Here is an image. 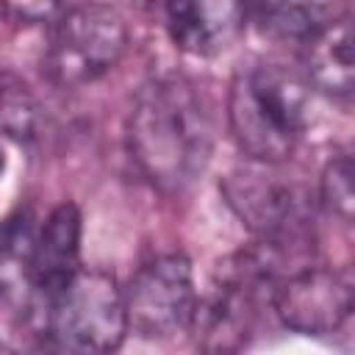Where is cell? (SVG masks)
Here are the masks:
<instances>
[{
	"label": "cell",
	"instance_id": "6da1fadb",
	"mask_svg": "<svg viewBox=\"0 0 355 355\" xmlns=\"http://www.w3.org/2000/svg\"><path fill=\"white\" fill-rule=\"evenodd\" d=\"M214 111L202 89L183 75L141 86L128 116V153L161 191L191 186L214 150Z\"/></svg>",
	"mask_w": 355,
	"mask_h": 355
},
{
	"label": "cell",
	"instance_id": "7a4b0ae2",
	"mask_svg": "<svg viewBox=\"0 0 355 355\" xmlns=\"http://www.w3.org/2000/svg\"><path fill=\"white\" fill-rule=\"evenodd\" d=\"M308 80L283 64H252L233 78L227 119L250 161H286L308 125Z\"/></svg>",
	"mask_w": 355,
	"mask_h": 355
},
{
	"label": "cell",
	"instance_id": "3957f363",
	"mask_svg": "<svg viewBox=\"0 0 355 355\" xmlns=\"http://www.w3.org/2000/svg\"><path fill=\"white\" fill-rule=\"evenodd\" d=\"M47 333L67 352H111L128 333L125 291L103 269H78L44 305Z\"/></svg>",
	"mask_w": 355,
	"mask_h": 355
},
{
	"label": "cell",
	"instance_id": "277c9868",
	"mask_svg": "<svg viewBox=\"0 0 355 355\" xmlns=\"http://www.w3.org/2000/svg\"><path fill=\"white\" fill-rule=\"evenodd\" d=\"M125 50L128 28L122 14L108 3H80L55 22L44 72L55 86H86L114 69Z\"/></svg>",
	"mask_w": 355,
	"mask_h": 355
},
{
	"label": "cell",
	"instance_id": "5b68a950",
	"mask_svg": "<svg viewBox=\"0 0 355 355\" xmlns=\"http://www.w3.org/2000/svg\"><path fill=\"white\" fill-rule=\"evenodd\" d=\"M275 164L250 161L222 178L219 189L233 214L272 252L308 241L311 205L308 197L288 180L272 172Z\"/></svg>",
	"mask_w": 355,
	"mask_h": 355
},
{
	"label": "cell",
	"instance_id": "8992f818",
	"mask_svg": "<svg viewBox=\"0 0 355 355\" xmlns=\"http://www.w3.org/2000/svg\"><path fill=\"white\" fill-rule=\"evenodd\" d=\"M128 330L141 338H169L191 327L197 311L194 272L183 252H166L147 261L128 283Z\"/></svg>",
	"mask_w": 355,
	"mask_h": 355
},
{
	"label": "cell",
	"instance_id": "52a82bcc",
	"mask_svg": "<svg viewBox=\"0 0 355 355\" xmlns=\"http://www.w3.org/2000/svg\"><path fill=\"white\" fill-rule=\"evenodd\" d=\"M269 302L288 330L324 336L347 322L352 311V286L333 269L305 266L283 280H275Z\"/></svg>",
	"mask_w": 355,
	"mask_h": 355
},
{
	"label": "cell",
	"instance_id": "ba28073f",
	"mask_svg": "<svg viewBox=\"0 0 355 355\" xmlns=\"http://www.w3.org/2000/svg\"><path fill=\"white\" fill-rule=\"evenodd\" d=\"M172 42L197 58L225 53L244 28L247 0H166Z\"/></svg>",
	"mask_w": 355,
	"mask_h": 355
},
{
	"label": "cell",
	"instance_id": "9c48e42d",
	"mask_svg": "<svg viewBox=\"0 0 355 355\" xmlns=\"http://www.w3.org/2000/svg\"><path fill=\"white\" fill-rule=\"evenodd\" d=\"M80 269V211L72 202H61L42 225L31 252V286L33 297L44 305L67 286Z\"/></svg>",
	"mask_w": 355,
	"mask_h": 355
},
{
	"label": "cell",
	"instance_id": "30bf717a",
	"mask_svg": "<svg viewBox=\"0 0 355 355\" xmlns=\"http://www.w3.org/2000/svg\"><path fill=\"white\" fill-rule=\"evenodd\" d=\"M305 75L319 92L349 100L352 97V19L349 14L333 19L305 39Z\"/></svg>",
	"mask_w": 355,
	"mask_h": 355
},
{
	"label": "cell",
	"instance_id": "8fae6325",
	"mask_svg": "<svg viewBox=\"0 0 355 355\" xmlns=\"http://www.w3.org/2000/svg\"><path fill=\"white\" fill-rule=\"evenodd\" d=\"M252 11L266 33L302 42L347 14L341 0H252Z\"/></svg>",
	"mask_w": 355,
	"mask_h": 355
},
{
	"label": "cell",
	"instance_id": "7c38bea8",
	"mask_svg": "<svg viewBox=\"0 0 355 355\" xmlns=\"http://www.w3.org/2000/svg\"><path fill=\"white\" fill-rule=\"evenodd\" d=\"M33 225L31 216L14 214L0 225V297L11 302H31V252H33Z\"/></svg>",
	"mask_w": 355,
	"mask_h": 355
},
{
	"label": "cell",
	"instance_id": "4fadbf2b",
	"mask_svg": "<svg viewBox=\"0 0 355 355\" xmlns=\"http://www.w3.org/2000/svg\"><path fill=\"white\" fill-rule=\"evenodd\" d=\"M322 200L344 222L352 219V211H355V169H352L349 155H336V158L327 161V166L322 172Z\"/></svg>",
	"mask_w": 355,
	"mask_h": 355
},
{
	"label": "cell",
	"instance_id": "5bb4252c",
	"mask_svg": "<svg viewBox=\"0 0 355 355\" xmlns=\"http://www.w3.org/2000/svg\"><path fill=\"white\" fill-rule=\"evenodd\" d=\"M33 111H36V105L25 92H3V97H0V119H3V125H6V130L11 136H17V139L31 136L33 116H36Z\"/></svg>",
	"mask_w": 355,
	"mask_h": 355
},
{
	"label": "cell",
	"instance_id": "9a60e30c",
	"mask_svg": "<svg viewBox=\"0 0 355 355\" xmlns=\"http://www.w3.org/2000/svg\"><path fill=\"white\" fill-rule=\"evenodd\" d=\"M0 6L17 22H42L58 11L61 0H0Z\"/></svg>",
	"mask_w": 355,
	"mask_h": 355
},
{
	"label": "cell",
	"instance_id": "2e32d148",
	"mask_svg": "<svg viewBox=\"0 0 355 355\" xmlns=\"http://www.w3.org/2000/svg\"><path fill=\"white\" fill-rule=\"evenodd\" d=\"M133 3H141V6H153V3H166V0H133Z\"/></svg>",
	"mask_w": 355,
	"mask_h": 355
},
{
	"label": "cell",
	"instance_id": "e0dca14e",
	"mask_svg": "<svg viewBox=\"0 0 355 355\" xmlns=\"http://www.w3.org/2000/svg\"><path fill=\"white\" fill-rule=\"evenodd\" d=\"M3 166H6V161H3V153H0V175H3Z\"/></svg>",
	"mask_w": 355,
	"mask_h": 355
}]
</instances>
